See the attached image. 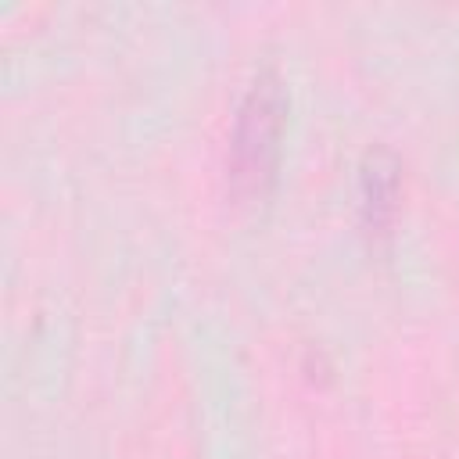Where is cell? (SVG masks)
<instances>
[{"label":"cell","instance_id":"7a4b0ae2","mask_svg":"<svg viewBox=\"0 0 459 459\" xmlns=\"http://www.w3.org/2000/svg\"><path fill=\"white\" fill-rule=\"evenodd\" d=\"M398 201V165L387 151H369L359 172V204L369 226H387Z\"/></svg>","mask_w":459,"mask_h":459},{"label":"cell","instance_id":"6da1fadb","mask_svg":"<svg viewBox=\"0 0 459 459\" xmlns=\"http://www.w3.org/2000/svg\"><path fill=\"white\" fill-rule=\"evenodd\" d=\"M283 126H287V90L280 72L265 65L247 82L230 133V183L237 197L262 201L269 194L280 165Z\"/></svg>","mask_w":459,"mask_h":459}]
</instances>
